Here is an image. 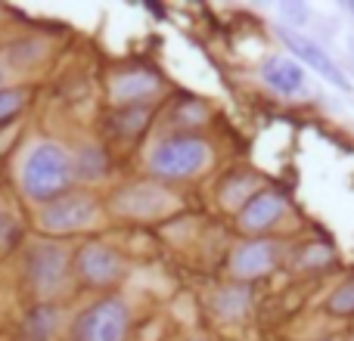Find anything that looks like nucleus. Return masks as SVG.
Masks as SVG:
<instances>
[{
  "label": "nucleus",
  "mask_w": 354,
  "mask_h": 341,
  "mask_svg": "<svg viewBox=\"0 0 354 341\" xmlns=\"http://www.w3.org/2000/svg\"><path fill=\"white\" fill-rule=\"evenodd\" d=\"M348 10H351V12H354V0H351V3H348Z\"/></svg>",
  "instance_id": "nucleus-20"
},
{
  "label": "nucleus",
  "mask_w": 354,
  "mask_h": 341,
  "mask_svg": "<svg viewBox=\"0 0 354 341\" xmlns=\"http://www.w3.org/2000/svg\"><path fill=\"white\" fill-rule=\"evenodd\" d=\"M78 276L91 286H112L124 276V261L112 245L106 242H87L84 249L78 251Z\"/></svg>",
  "instance_id": "nucleus-7"
},
{
  "label": "nucleus",
  "mask_w": 354,
  "mask_h": 341,
  "mask_svg": "<svg viewBox=\"0 0 354 341\" xmlns=\"http://www.w3.org/2000/svg\"><path fill=\"white\" fill-rule=\"evenodd\" d=\"M212 159V149L205 140L199 137H171V140H162L159 146L149 155V170L159 177H193Z\"/></svg>",
  "instance_id": "nucleus-2"
},
{
  "label": "nucleus",
  "mask_w": 354,
  "mask_h": 341,
  "mask_svg": "<svg viewBox=\"0 0 354 341\" xmlns=\"http://www.w3.org/2000/svg\"><path fill=\"white\" fill-rule=\"evenodd\" d=\"M333 313H354V282H345L342 289H336L330 298Z\"/></svg>",
  "instance_id": "nucleus-16"
},
{
  "label": "nucleus",
  "mask_w": 354,
  "mask_h": 341,
  "mask_svg": "<svg viewBox=\"0 0 354 341\" xmlns=\"http://www.w3.org/2000/svg\"><path fill=\"white\" fill-rule=\"evenodd\" d=\"M245 304H249V292H243V289H227V292L218 295V311L224 317H239L245 311Z\"/></svg>",
  "instance_id": "nucleus-13"
},
{
  "label": "nucleus",
  "mask_w": 354,
  "mask_h": 341,
  "mask_svg": "<svg viewBox=\"0 0 354 341\" xmlns=\"http://www.w3.org/2000/svg\"><path fill=\"white\" fill-rule=\"evenodd\" d=\"M196 341H205V338H196Z\"/></svg>",
  "instance_id": "nucleus-21"
},
{
  "label": "nucleus",
  "mask_w": 354,
  "mask_h": 341,
  "mask_svg": "<svg viewBox=\"0 0 354 341\" xmlns=\"http://www.w3.org/2000/svg\"><path fill=\"white\" fill-rule=\"evenodd\" d=\"M283 214H286V199L280 193H255L239 211V226L245 233H261L270 230Z\"/></svg>",
  "instance_id": "nucleus-10"
},
{
  "label": "nucleus",
  "mask_w": 354,
  "mask_h": 341,
  "mask_svg": "<svg viewBox=\"0 0 354 341\" xmlns=\"http://www.w3.org/2000/svg\"><path fill=\"white\" fill-rule=\"evenodd\" d=\"M87 159V165H81V168H75V174H81V177H87V180H93V177H103V170H106V162H103V153H97V149H91L87 146L84 153H81Z\"/></svg>",
  "instance_id": "nucleus-15"
},
{
  "label": "nucleus",
  "mask_w": 354,
  "mask_h": 341,
  "mask_svg": "<svg viewBox=\"0 0 354 341\" xmlns=\"http://www.w3.org/2000/svg\"><path fill=\"white\" fill-rule=\"evenodd\" d=\"M131 329V313L122 301L109 298L93 304L91 311L81 317L78 341H124Z\"/></svg>",
  "instance_id": "nucleus-4"
},
{
  "label": "nucleus",
  "mask_w": 354,
  "mask_h": 341,
  "mask_svg": "<svg viewBox=\"0 0 354 341\" xmlns=\"http://www.w3.org/2000/svg\"><path fill=\"white\" fill-rule=\"evenodd\" d=\"M174 205V195H168L162 186L156 183H134V186H124L122 193H115L112 208L124 217H159L168 208Z\"/></svg>",
  "instance_id": "nucleus-8"
},
{
  "label": "nucleus",
  "mask_w": 354,
  "mask_h": 341,
  "mask_svg": "<svg viewBox=\"0 0 354 341\" xmlns=\"http://www.w3.org/2000/svg\"><path fill=\"white\" fill-rule=\"evenodd\" d=\"M22 106H25V93L12 90V87H3V90H0V121H6L10 115H16Z\"/></svg>",
  "instance_id": "nucleus-14"
},
{
  "label": "nucleus",
  "mask_w": 354,
  "mask_h": 341,
  "mask_svg": "<svg viewBox=\"0 0 354 341\" xmlns=\"http://www.w3.org/2000/svg\"><path fill=\"white\" fill-rule=\"evenodd\" d=\"M261 81L280 97H295L305 87V68L292 56H270L261 66Z\"/></svg>",
  "instance_id": "nucleus-11"
},
{
  "label": "nucleus",
  "mask_w": 354,
  "mask_h": 341,
  "mask_svg": "<svg viewBox=\"0 0 354 341\" xmlns=\"http://www.w3.org/2000/svg\"><path fill=\"white\" fill-rule=\"evenodd\" d=\"M280 41L286 43V50L299 59V66H308L311 72H317L324 81H330L339 90H351V81L345 78V72L336 66V62L326 56V50H320L311 37L299 35L295 28H280Z\"/></svg>",
  "instance_id": "nucleus-5"
},
{
  "label": "nucleus",
  "mask_w": 354,
  "mask_h": 341,
  "mask_svg": "<svg viewBox=\"0 0 354 341\" xmlns=\"http://www.w3.org/2000/svg\"><path fill=\"white\" fill-rule=\"evenodd\" d=\"M75 180V159L56 140H41L28 146L19 165V186L35 202H53L66 195Z\"/></svg>",
  "instance_id": "nucleus-1"
},
{
  "label": "nucleus",
  "mask_w": 354,
  "mask_h": 341,
  "mask_svg": "<svg viewBox=\"0 0 354 341\" xmlns=\"http://www.w3.org/2000/svg\"><path fill=\"white\" fill-rule=\"evenodd\" d=\"M274 261H277V245L258 239V242L239 245L233 261H230V270L239 276V280H252V276L268 273V270L274 267Z\"/></svg>",
  "instance_id": "nucleus-12"
},
{
  "label": "nucleus",
  "mask_w": 354,
  "mask_h": 341,
  "mask_svg": "<svg viewBox=\"0 0 354 341\" xmlns=\"http://www.w3.org/2000/svg\"><path fill=\"white\" fill-rule=\"evenodd\" d=\"M103 211L91 195H59L41 208V230L66 236V233H84L100 224Z\"/></svg>",
  "instance_id": "nucleus-3"
},
{
  "label": "nucleus",
  "mask_w": 354,
  "mask_h": 341,
  "mask_svg": "<svg viewBox=\"0 0 354 341\" xmlns=\"http://www.w3.org/2000/svg\"><path fill=\"white\" fill-rule=\"evenodd\" d=\"M28 273H31V282H35L37 292L53 298L68 282V251L62 249V245H35Z\"/></svg>",
  "instance_id": "nucleus-6"
},
{
  "label": "nucleus",
  "mask_w": 354,
  "mask_h": 341,
  "mask_svg": "<svg viewBox=\"0 0 354 341\" xmlns=\"http://www.w3.org/2000/svg\"><path fill=\"white\" fill-rule=\"evenodd\" d=\"M159 78L147 68H131V72H122L112 78L109 84V97L115 106H134V103H143V99L156 97L159 93Z\"/></svg>",
  "instance_id": "nucleus-9"
},
{
  "label": "nucleus",
  "mask_w": 354,
  "mask_h": 341,
  "mask_svg": "<svg viewBox=\"0 0 354 341\" xmlns=\"http://www.w3.org/2000/svg\"><path fill=\"white\" fill-rule=\"evenodd\" d=\"M10 236H12V214H10V208L0 202V249L10 242Z\"/></svg>",
  "instance_id": "nucleus-17"
},
{
  "label": "nucleus",
  "mask_w": 354,
  "mask_h": 341,
  "mask_svg": "<svg viewBox=\"0 0 354 341\" xmlns=\"http://www.w3.org/2000/svg\"><path fill=\"white\" fill-rule=\"evenodd\" d=\"M10 81V68H6V62L0 59V90H3V84Z\"/></svg>",
  "instance_id": "nucleus-19"
},
{
  "label": "nucleus",
  "mask_w": 354,
  "mask_h": 341,
  "mask_svg": "<svg viewBox=\"0 0 354 341\" xmlns=\"http://www.w3.org/2000/svg\"><path fill=\"white\" fill-rule=\"evenodd\" d=\"M280 12L292 19V25H301V22L308 19V10H305L301 3H280Z\"/></svg>",
  "instance_id": "nucleus-18"
}]
</instances>
